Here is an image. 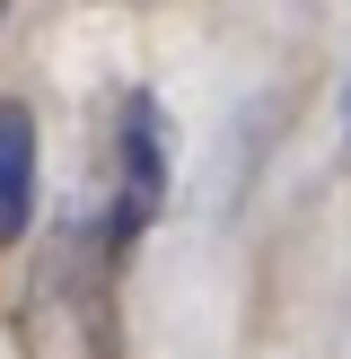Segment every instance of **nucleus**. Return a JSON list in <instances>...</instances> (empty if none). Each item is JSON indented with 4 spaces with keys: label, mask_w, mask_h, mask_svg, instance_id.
<instances>
[{
    "label": "nucleus",
    "mask_w": 351,
    "mask_h": 359,
    "mask_svg": "<svg viewBox=\"0 0 351 359\" xmlns=\"http://www.w3.org/2000/svg\"><path fill=\"white\" fill-rule=\"evenodd\" d=\"M114 228L79 219L53 237L27 280V342L35 359H114Z\"/></svg>",
    "instance_id": "nucleus-1"
},
{
    "label": "nucleus",
    "mask_w": 351,
    "mask_h": 359,
    "mask_svg": "<svg viewBox=\"0 0 351 359\" xmlns=\"http://www.w3.org/2000/svg\"><path fill=\"white\" fill-rule=\"evenodd\" d=\"M158 193H167V123H158V97H132L114 140V210H105L114 245H132L158 219Z\"/></svg>",
    "instance_id": "nucleus-2"
},
{
    "label": "nucleus",
    "mask_w": 351,
    "mask_h": 359,
    "mask_svg": "<svg viewBox=\"0 0 351 359\" xmlns=\"http://www.w3.org/2000/svg\"><path fill=\"white\" fill-rule=\"evenodd\" d=\"M35 219V123L27 105H0V245H18Z\"/></svg>",
    "instance_id": "nucleus-3"
},
{
    "label": "nucleus",
    "mask_w": 351,
    "mask_h": 359,
    "mask_svg": "<svg viewBox=\"0 0 351 359\" xmlns=\"http://www.w3.org/2000/svg\"><path fill=\"white\" fill-rule=\"evenodd\" d=\"M0 18H9V9H0Z\"/></svg>",
    "instance_id": "nucleus-4"
},
{
    "label": "nucleus",
    "mask_w": 351,
    "mask_h": 359,
    "mask_svg": "<svg viewBox=\"0 0 351 359\" xmlns=\"http://www.w3.org/2000/svg\"><path fill=\"white\" fill-rule=\"evenodd\" d=\"M343 123H351V114H343Z\"/></svg>",
    "instance_id": "nucleus-5"
}]
</instances>
